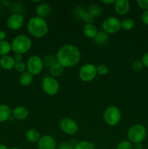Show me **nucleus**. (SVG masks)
Returning <instances> with one entry per match:
<instances>
[{"mask_svg": "<svg viewBox=\"0 0 148 149\" xmlns=\"http://www.w3.org/2000/svg\"><path fill=\"white\" fill-rule=\"evenodd\" d=\"M57 60L64 68H72L78 65L81 58V52L79 48L74 45L67 44L58 49Z\"/></svg>", "mask_w": 148, "mask_h": 149, "instance_id": "obj_1", "label": "nucleus"}, {"mask_svg": "<svg viewBox=\"0 0 148 149\" xmlns=\"http://www.w3.org/2000/svg\"><path fill=\"white\" fill-rule=\"evenodd\" d=\"M28 31L31 36L36 38H42L49 31L48 24L45 19L38 16L30 17L27 24Z\"/></svg>", "mask_w": 148, "mask_h": 149, "instance_id": "obj_2", "label": "nucleus"}, {"mask_svg": "<svg viewBox=\"0 0 148 149\" xmlns=\"http://www.w3.org/2000/svg\"><path fill=\"white\" fill-rule=\"evenodd\" d=\"M32 46V41L29 36L25 34H20L15 36L12 41V51L15 54L26 53Z\"/></svg>", "mask_w": 148, "mask_h": 149, "instance_id": "obj_3", "label": "nucleus"}, {"mask_svg": "<svg viewBox=\"0 0 148 149\" xmlns=\"http://www.w3.org/2000/svg\"><path fill=\"white\" fill-rule=\"evenodd\" d=\"M127 137L131 143H142L147 137L146 128L140 124L132 125L128 130Z\"/></svg>", "mask_w": 148, "mask_h": 149, "instance_id": "obj_4", "label": "nucleus"}, {"mask_svg": "<svg viewBox=\"0 0 148 149\" xmlns=\"http://www.w3.org/2000/svg\"><path fill=\"white\" fill-rule=\"evenodd\" d=\"M103 119L109 126H115L121 119L120 111L115 106H109L103 113Z\"/></svg>", "mask_w": 148, "mask_h": 149, "instance_id": "obj_5", "label": "nucleus"}, {"mask_svg": "<svg viewBox=\"0 0 148 149\" xmlns=\"http://www.w3.org/2000/svg\"><path fill=\"white\" fill-rule=\"evenodd\" d=\"M26 67L29 73L32 75H38L41 74L44 67V61L38 55H32L26 62Z\"/></svg>", "mask_w": 148, "mask_h": 149, "instance_id": "obj_6", "label": "nucleus"}, {"mask_svg": "<svg viewBox=\"0 0 148 149\" xmlns=\"http://www.w3.org/2000/svg\"><path fill=\"white\" fill-rule=\"evenodd\" d=\"M103 31L107 34H113L118 32L121 29L120 20L115 16H110L104 19L102 24Z\"/></svg>", "mask_w": 148, "mask_h": 149, "instance_id": "obj_7", "label": "nucleus"}, {"mask_svg": "<svg viewBox=\"0 0 148 149\" xmlns=\"http://www.w3.org/2000/svg\"><path fill=\"white\" fill-rule=\"evenodd\" d=\"M42 90L48 95H55L59 92V84L57 80L52 77H46L42 81Z\"/></svg>", "mask_w": 148, "mask_h": 149, "instance_id": "obj_8", "label": "nucleus"}, {"mask_svg": "<svg viewBox=\"0 0 148 149\" xmlns=\"http://www.w3.org/2000/svg\"><path fill=\"white\" fill-rule=\"evenodd\" d=\"M97 74V67L91 63H86L82 65L78 73L80 79L84 82L91 81L95 78Z\"/></svg>", "mask_w": 148, "mask_h": 149, "instance_id": "obj_9", "label": "nucleus"}, {"mask_svg": "<svg viewBox=\"0 0 148 149\" xmlns=\"http://www.w3.org/2000/svg\"><path fill=\"white\" fill-rule=\"evenodd\" d=\"M59 128L66 135H73L77 132L78 130V124L75 120L68 117L62 119L59 122Z\"/></svg>", "mask_w": 148, "mask_h": 149, "instance_id": "obj_10", "label": "nucleus"}, {"mask_svg": "<svg viewBox=\"0 0 148 149\" xmlns=\"http://www.w3.org/2000/svg\"><path fill=\"white\" fill-rule=\"evenodd\" d=\"M24 17L20 13H13L7 20V26L12 31L20 30L24 25Z\"/></svg>", "mask_w": 148, "mask_h": 149, "instance_id": "obj_11", "label": "nucleus"}, {"mask_svg": "<svg viewBox=\"0 0 148 149\" xmlns=\"http://www.w3.org/2000/svg\"><path fill=\"white\" fill-rule=\"evenodd\" d=\"M57 142L51 135H45L41 136L38 142L39 149H57Z\"/></svg>", "mask_w": 148, "mask_h": 149, "instance_id": "obj_12", "label": "nucleus"}, {"mask_svg": "<svg viewBox=\"0 0 148 149\" xmlns=\"http://www.w3.org/2000/svg\"><path fill=\"white\" fill-rule=\"evenodd\" d=\"M130 2L128 0H116L114 3V9L116 13L125 15L130 10Z\"/></svg>", "mask_w": 148, "mask_h": 149, "instance_id": "obj_13", "label": "nucleus"}, {"mask_svg": "<svg viewBox=\"0 0 148 149\" xmlns=\"http://www.w3.org/2000/svg\"><path fill=\"white\" fill-rule=\"evenodd\" d=\"M52 7L49 4L45 2L41 3L36 8V16L44 19V17L50 15L52 13Z\"/></svg>", "mask_w": 148, "mask_h": 149, "instance_id": "obj_14", "label": "nucleus"}, {"mask_svg": "<svg viewBox=\"0 0 148 149\" xmlns=\"http://www.w3.org/2000/svg\"><path fill=\"white\" fill-rule=\"evenodd\" d=\"M29 111L25 106H17L12 111V114L17 120H23L28 116Z\"/></svg>", "mask_w": 148, "mask_h": 149, "instance_id": "obj_15", "label": "nucleus"}, {"mask_svg": "<svg viewBox=\"0 0 148 149\" xmlns=\"http://www.w3.org/2000/svg\"><path fill=\"white\" fill-rule=\"evenodd\" d=\"M15 61L14 58L10 55H4L0 58V66L4 70H11L14 68Z\"/></svg>", "mask_w": 148, "mask_h": 149, "instance_id": "obj_16", "label": "nucleus"}, {"mask_svg": "<svg viewBox=\"0 0 148 149\" xmlns=\"http://www.w3.org/2000/svg\"><path fill=\"white\" fill-rule=\"evenodd\" d=\"M12 110L7 105L0 104V123L9 120L11 117Z\"/></svg>", "mask_w": 148, "mask_h": 149, "instance_id": "obj_17", "label": "nucleus"}, {"mask_svg": "<svg viewBox=\"0 0 148 149\" xmlns=\"http://www.w3.org/2000/svg\"><path fill=\"white\" fill-rule=\"evenodd\" d=\"M41 138V135L40 132L36 129L29 130L26 133V139L27 140V141L32 143L36 142L38 143Z\"/></svg>", "mask_w": 148, "mask_h": 149, "instance_id": "obj_18", "label": "nucleus"}, {"mask_svg": "<svg viewBox=\"0 0 148 149\" xmlns=\"http://www.w3.org/2000/svg\"><path fill=\"white\" fill-rule=\"evenodd\" d=\"M83 32H84V35L88 38L94 39L98 33V31H97V28L96 27L95 25L91 23V24L84 25V28H83Z\"/></svg>", "mask_w": 148, "mask_h": 149, "instance_id": "obj_19", "label": "nucleus"}, {"mask_svg": "<svg viewBox=\"0 0 148 149\" xmlns=\"http://www.w3.org/2000/svg\"><path fill=\"white\" fill-rule=\"evenodd\" d=\"M33 81V75H32L28 71H25V72L22 73L20 74V77H19V82L21 85L25 86H29Z\"/></svg>", "mask_w": 148, "mask_h": 149, "instance_id": "obj_20", "label": "nucleus"}, {"mask_svg": "<svg viewBox=\"0 0 148 149\" xmlns=\"http://www.w3.org/2000/svg\"><path fill=\"white\" fill-rule=\"evenodd\" d=\"M64 69L65 68L62 65H61L59 63H56L49 68V73L52 77L56 79L63 74Z\"/></svg>", "mask_w": 148, "mask_h": 149, "instance_id": "obj_21", "label": "nucleus"}, {"mask_svg": "<svg viewBox=\"0 0 148 149\" xmlns=\"http://www.w3.org/2000/svg\"><path fill=\"white\" fill-rule=\"evenodd\" d=\"M94 42L100 45H104L109 42V35L104 31H98L97 36L94 38Z\"/></svg>", "mask_w": 148, "mask_h": 149, "instance_id": "obj_22", "label": "nucleus"}, {"mask_svg": "<svg viewBox=\"0 0 148 149\" xmlns=\"http://www.w3.org/2000/svg\"><path fill=\"white\" fill-rule=\"evenodd\" d=\"M135 22L133 19L131 17H125L120 21L121 29L125 31H130L134 28Z\"/></svg>", "mask_w": 148, "mask_h": 149, "instance_id": "obj_23", "label": "nucleus"}, {"mask_svg": "<svg viewBox=\"0 0 148 149\" xmlns=\"http://www.w3.org/2000/svg\"><path fill=\"white\" fill-rule=\"evenodd\" d=\"M88 13L94 16V17H100L102 13V9L100 4L94 3V4H91L89 5L88 8Z\"/></svg>", "mask_w": 148, "mask_h": 149, "instance_id": "obj_24", "label": "nucleus"}, {"mask_svg": "<svg viewBox=\"0 0 148 149\" xmlns=\"http://www.w3.org/2000/svg\"><path fill=\"white\" fill-rule=\"evenodd\" d=\"M12 51L11 44L7 41H1L0 42V55L4 56L7 55Z\"/></svg>", "mask_w": 148, "mask_h": 149, "instance_id": "obj_25", "label": "nucleus"}, {"mask_svg": "<svg viewBox=\"0 0 148 149\" xmlns=\"http://www.w3.org/2000/svg\"><path fill=\"white\" fill-rule=\"evenodd\" d=\"M74 149H95V147L91 141H81L77 143Z\"/></svg>", "mask_w": 148, "mask_h": 149, "instance_id": "obj_26", "label": "nucleus"}, {"mask_svg": "<svg viewBox=\"0 0 148 149\" xmlns=\"http://www.w3.org/2000/svg\"><path fill=\"white\" fill-rule=\"evenodd\" d=\"M44 65H46L47 67H49L50 68L51 66L55 64L56 63H57V58H55L53 55H47L44 58Z\"/></svg>", "mask_w": 148, "mask_h": 149, "instance_id": "obj_27", "label": "nucleus"}, {"mask_svg": "<svg viewBox=\"0 0 148 149\" xmlns=\"http://www.w3.org/2000/svg\"><path fill=\"white\" fill-rule=\"evenodd\" d=\"M116 149H133V143L129 141H123L118 144Z\"/></svg>", "mask_w": 148, "mask_h": 149, "instance_id": "obj_28", "label": "nucleus"}, {"mask_svg": "<svg viewBox=\"0 0 148 149\" xmlns=\"http://www.w3.org/2000/svg\"><path fill=\"white\" fill-rule=\"evenodd\" d=\"M131 68L135 72H140L143 70L144 68V65L142 63V61L140 60H136L134 62H133L131 65Z\"/></svg>", "mask_w": 148, "mask_h": 149, "instance_id": "obj_29", "label": "nucleus"}, {"mask_svg": "<svg viewBox=\"0 0 148 149\" xmlns=\"http://www.w3.org/2000/svg\"><path fill=\"white\" fill-rule=\"evenodd\" d=\"M15 70L17 72L20 73H23L26 71V70L27 69V67H26V63H25L23 61H20V62H16L14 66Z\"/></svg>", "mask_w": 148, "mask_h": 149, "instance_id": "obj_30", "label": "nucleus"}, {"mask_svg": "<svg viewBox=\"0 0 148 149\" xmlns=\"http://www.w3.org/2000/svg\"><path fill=\"white\" fill-rule=\"evenodd\" d=\"M109 72V68L104 64H100L97 67V74L100 76H104L107 74Z\"/></svg>", "mask_w": 148, "mask_h": 149, "instance_id": "obj_31", "label": "nucleus"}, {"mask_svg": "<svg viewBox=\"0 0 148 149\" xmlns=\"http://www.w3.org/2000/svg\"><path fill=\"white\" fill-rule=\"evenodd\" d=\"M94 19H95V17H94V16L91 15L90 14V13H89L88 12H86V13L84 14V15L83 16L81 20H82L83 21L85 22L86 24H91V23H94Z\"/></svg>", "mask_w": 148, "mask_h": 149, "instance_id": "obj_32", "label": "nucleus"}, {"mask_svg": "<svg viewBox=\"0 0 148 149\" xmlns=\"http://www.w3.org/2000/svg\"><path fill=\"white\" fill-rule=\"evenodd\" d=\"M57 149H74V146L71 144V142L63 141V142H61L57 146Z\"/></svg>", "mask_w": 148, "mask_h": 149, "instance_id": "obj_33", "label": "nucleus"}, {"mask_svg": "<svg viewBox=\"0 0 148 149\" xmlns=\"http://www.w3.org/2000/svg\"><path fill=\"white\" fill-rule=\"evenodd\" d=\"M86 13V11L81 7H77L75 9V15L77 17L80 19H82L83 16Z\"/></svg>", "mask_w": 148, "mask_h": 149, "instance_id": "obj_34", "label": "nucleus"}, {"mask_svg": "<svg viewBox=\"0 0 148 149\" xmlns=\"http://www.w3.org/2000/svg\"><path fill=\"white\" fill-rule=\"evenodd\" d=\"M136 3L138 6L144 11L148 10V0H137Z\"/></svg>", "mask_w": 148, "mask_h": 149, "instance_id": "obj_35", "label": "nucleus"}, {"mask_svg": "<svg viewBox=\"0 0 148 149\" xmlns=\"http://www.w3.org/2000/svg\"><path fill=\"white\" fill-rule=\"evenodd\" d=\"M142 21L146 26H148V10H145L142 14Z\"/></svg>", "mask_w": 148, "mask_h": 149, "instance_id": "obj_36", "label": "nucleus"}, {"mask_svg": "<svg viewBox=\"0 0 148 149\" xmlns=\"http://www.w3.org/2000/svg\"><path fill=\"white\" fill-rule=\"evenodd\" d=\"M142 63H143L144 66L147 67V68H148V52H146V53L145 54V55L142 56Z\"/></svg>", "mask_w": 148, "mask_h": 149, "instance_id": "obj_37", "label": "nucleus"}, {"mask_svg": "<svg viewBox=\"0 0 148 149\" xmlns=\"http://www.w3.org/2000/svg\"><path fill=\"white\" fill-rule=\"evenodd\" d=\"M13 58H14L15 62H20L23 60V55H21V54H15Z\"/></svg>", "mask_w": 148, "mask_h": 149, "instance_id": "obj_38", "label": "nucleus"}, {"mask_svg": "<svg viewBox=\"0 0 148 149\" xmlns=\"http://www.w3.org/2000/svg\"><path fill=\"white\" fill-rule=\"evenodd\" d=\"M6 37H7V33L4 31L0 30V42L4 41Z\"/></svg>", "mask_w": 148, "mask_h": 149, "instance_id": "obj_39", "label": "nucleus"}, {"mask_svg": "<svg viewBox=\"0 0 148 149\" xmlns=\"http://www.w3.org/2000/svg\"><path fill=\"white\" fill-rule=\"evenodd\" d=\"M115 0H101L100 2L103 3V4H113L115 3Z\"/></svg>", "mask_w": 148, "mask_h": 149, "instance_id": "obj_40", "label": "nucleus"}, {"mask_svg": "<svg viewBox=\"0 0 148 149\" xmlns=\"http://www.w3.org/2000/svg\"><path fill=\"white\" fill-rule=\"evenodd\" d=\"M133 149H143V146H142V144H141V143L133 144Z\"/></svg>", "mask_w": 148, "mask_h": 149, "instance_id": "obj_41", "label": "nucleus"}, {"mask_svg": "<svg viewBox=\"0 0 148 149\" xmlns=\"http://www.w3.org/2000/svg\"><path fill=\"white\" fill-rule=\"evenodd\" d=\"M1 4H3V6H5V7H7V6H8V4H10V1H3L2 2H1Z\"/></svg>", "mask_w": 148, "mask_h": 149, "instance_id": "obj_42", "label": "nucleus"}, {"mask_svg": "<svg viewBox=\"0 0 148 149\" xmlns=\"http://www.w3.org/2000/svg\"><path fill=\"white\" fill-rule=\"evenodd\" d=\"M0 149H9L7 148V146L4 145V144H0Z\"/></svg>", "mask_w": 148, "mask_h": 149, "instance_id": "obj_43", "label": "nucleus"}, {"mask_svg": "<svg viewBox=\"0 0 148 149\" xmlns=\"http://www.w3.org/2000/svg\"><path fill=\"white\" fill-rule=\"evenodd\" d=\"M10 149H20V148H17V147H12V148H11Z\"/></svg>", "mask_w": 148, "mask_h": 149, "instance_id": "obj_44", "label": "nucleus"}, {"mask_svg": "<svg viewBox=\"0 0 148 149\" xmlns=\"http://www.w3.org/2000/svg\"><path fill=\"white\" fill-rule=\"evenodd\" d=\"M1 3H0V11H1Z\"/></svg>", "mask_w": 148, "mask_h": 149, "instance_id": "obj_45", "label": "nucleus"}]
</instances>
